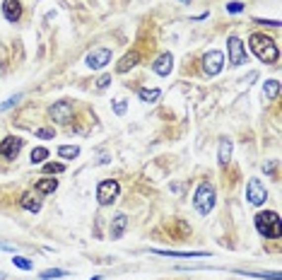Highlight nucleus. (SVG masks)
I'll list each match as a JSON object with an SVG mask.
<instances>
[{
    "label": "nucleus",
    "instance_id": "obj_1",
    "mask_svg": "<svg viewBox=\"0 0 282 280\" xmlns=\"http://www.w3.org/2000/svg\"><path fill=\"white\" fill-rule=\"evenodd\" d=\"M248 44H251V51L261 58L263 63H270V65L278 63L280 51H278V44H275L270 37H265V34H251Z\"/></svg>",
    "mask_w": 282,
    "mask_h": 280
},
{
    "label": "nucleus",
    "instance_id": "obj_2",
    "mask_svg": "<svg viewBox=\"0 0 282 280\" xmlns=\"http://www.w3.org/2000/svg\"><path fill=\"white\" fill-rule=\"evenodd\" d=\"M256 229L268 239H280L282 237V220L275 210H265L256 215Z\"/></svg>",
    "mask_w": 282,
    "mask_h": 280
},
{
    "label": "nucleus",
    "instance_id": "obj_3",
    "mask_svg": "<svg viewBox=\"0 0 282 280\" xmlns=\"http://www.w3.org/2000/svg\"><path fill=\"white\" fill-rule=\"evenodd\" d=\"M193 203H195V210H198L200 215L212 213V208H215V186H212L210 181H203V184L198 186V191H195Z\"/></svg>",
    "mask_w": 282,
    "mask_h": 280
},
{
    "label": "nucleus",
    "instance_id": "obj_4",
    "mask_svg": "<svg viewBox=\"0 0 282 280\" xmlns=\"http://www.w3.org/2000/svg\"><path fill=\"white\" fill-rule=\"evenodd\" d=\"M118 193H121L118 181L106 179V181H101V184H99V188H96V201H99V206H111L113 201L118 198Z\"/></svg>",
    "mask_w": 282,
    "mask_h": 280
},
{
    "label": "nucleus",
    "instance_id": "obj_5",
    "mask_svg": "<svg viewBox=\"0 0 282 280\" xmlns=\"http://www.w3.org/2000/svg\"><path fill=\"white\" fill-rule=\"evenodd\" d=\"M227 51H229V63H232L234 68H239V65L246 63V46L239 37L227 39Z\"/></svg>",
    "mask_w": 282,
    "mask_h": 280
},
{
    "label": "nucleus",
    "instance_id": "obj_6",
    "mask_svg": "<svg viewBox=\"0 0 282 280\" xmlns=\"http://www.w3.org/2000/svg\"><path fill=\"white\" fill-rule=\"evenodd\" d=\"M222 68H225V54L222 51H207L203 56V70H205V75L215 77V75L222 73Z\"/></svg>",
    "mask_w": 282,
    "mask_h": 280
},
{
    "label": "nucleus",
    "instance_id": "obj_7",
    "mask_svg": "<svg viewBox=\"0 0 282 280\" xmlns=\"http://www.w3.org/2000/svg\"><path fill=\"white\" fill-rule=\"evenodd\" d=\"M246 198H248L251 206H263L265 203L268 191H265V186L261 184V179H248V184H246Z\"/></svg>",
    "mask_w": 282,
    "mask_h": 280
},
{
    "label": "nucleus",
    "instance_id": "obj_8",
    "mask_svg": "<svg viewBox=\"0 0 282 280\" xmlns=\"http://www.w3.org/2000/svg\"><path fill=\"white\" fill-rule=\"evenodd\" d=\"M85 63H87V68H92V70H101L106 63H111V51L104 49V46H101V49H94V51L87 54Z\"/></svg>",
    "mask_w": 282,
    "mask_h": 280
},
{
    "label": "nucleus",
    "instance_id": "obj_9",
    "mask_svg": "<svg viewBox=\"0 0 282 280\" xmlns=\"http://www.w3.org/2000/svg\"><path fill=\"white\" fill-rule=\"evenodd\" d=\"M22 145H24L22 138H17V135H7V138L0 143V155H2L5 160H15V157L19 155V150H22Z\"/></svg>",
    "mask_w": 282,
    "mask_h": 280
},
{
    "label": "nucleus",
    "instance_id": "obj_10",
    "mask_svg": "<svg viewBox=\"0 0 282 280\" xmlns=\"http://www.w3.org/2000/svg\"><path fill=\"white\" fill-rule=\"evenodd\" d=\"M70 116H73V104L70 102H58V104L51 107V118L58 121V123H68Z\"/></svg>",
    "mask_w": 282,
    "mask_h": 280
},
{
    "label": "nucleus",
    "instance_id": "obj_11",
    "mask_svg": "<svg viewBox=\"0 0 282 280\" xmlns=\"http://www.w3.org/2000/svg\"><path fill=\"white\" fill-rule=\"evenodd\" d=\"M2 15L7 22H17L22 17V2L19 0H5L2 2Z\"/></svg>",
    "mask_w": 282,
    "mask_h": 280
},
{
    "label": "nucleus",
    "instance_id": "obj_12",
    "mask_svg": "<svg viewBox=\"0 0 282 280\" xmlns=\"http://www.w3.org/2000/svg\"><path fill=\"white\" fill-rule=\"evenodd\" d=\"M171 68H174V56L171 54H162V56L152 63V70L157 75H169Z\"/></svg>",
    "mask_w": 282,
    "mask_h": 280
},
{
    "label": "nucleus",
    "instance_id": "obj_13",
    "mask_svg": "<svg viewBox=\"0 0 282 280\" xmlns=\"http://www.w3.org/2000/svg\"><path fill=\"white\" fill-rule=\"evenodd\" d=\"M154 254L174 256V259H205V256H210L207 251H162V249H154Z\"/></svg>",
    "mask_w": 282,
    "mask_h": 280
},
{
    "label": "nucleus",
    "instance_id": "obj_14",
    "mask_svg": "<svg viewBox=\"0 0 282 280\" xmlns=\"http://www.w3.org/2000/svg\"><path fill=\"white\" fill-rule=\"evenodd\" d=\"M126 229H128V218L123 213H118L111 220V239H121Z\"/></svg>",
    "mask_w": 282,
    "mask_h": 280
},
{
    "label": "nucleus",
    "instance_id": "obj_15",
    "mask_svg": "<svg viewBox=\"0 0 282 280\" xmlns=\"http://www.w3.org/2000/svg\"><path fill=\"white\" fill-rule=\"evenodd\" d=\"M41 193H24L22 196V208L29 210V213H39L41 210Z\"/></svg>",
    "mask_w": 282,
    "mask_h": 280
},
{
    "label": "nucleus",
    "instance_id": "obj_16",
    "mask_svg": "<svg viewBox=\"0 0 282 280\" xmlns=\"http://www.w3.org/2000/svg\"><path fill=\"white\" fill-rule=\"evenodd\" d=\"M138 60H140V54H138V51H131V54H126V56L121 58V63L116 65V70H118V73H128Z\"/></svg>",
    "mask_w": 282,
    "mask_h": 280
},
{
    "label": "nucleus",
    "instance_id": "obj_17",
    "mask_svg": "<svg viewBox=\"0 0 282 280\" xmlns=\"http://www.w3.org/2000/svg\"><path fill=\"white\" fill-rule=\"evenodd\" d=\"M232 160V140H220V150H217V162L220 165H227Z\"/></svg>",
    "mask_w": 282,
    "mask_h": 280
},
{
    "label": "nucleus",
    "instance_id": "obj_18",
    "mask_svg": "<svg viewBox=\"0 0 282 280\" xmlns=\"http://www.w3.org/2000/svg\"><path fill=\"white\" fill-rule=\"evenodd\" d=\"M58 188V179H48V176H44V179H39L37 181V193H53Z\"/></svg>",
    "mask_w": 282,
    "mask_h": 280
},
{
    "label": "nucleus",
    "instance_id": "obj_19",
    "mask_svg": "<svg viewBox=\"0 0 282 280\" xmlns=\"http://www.w3.org/2000/svg\"><path fill=\"white\" fill-rule=\"evenodd\" d=\"M278 94H280V80H268L263 85V97L268 102H273Z\"/></svg>",
    "mask_w": 282,
    "mask_h": 280
},
{
    "label": "nucleus",
    "instance_id": "obj_20",
    "mask_svg": "<svg viewBox=\"0 0 282 280\" xmlns=\"http://www.w3.org/2000/svg\"><path fill=\"white\" fill-rule=\"evenodd\" d=\"M138 97H140V102H145V104H154V102L162 97V92H159V90H138Z\"/></svg>",
    "mask_w": 282,
    "mask_h": 280
},
{
    "label": "nucleus",
    "instance_id": "obj_21",
    "mask_svg": "<svg viewBox=\"0 0 282 280\" xmlns=\"http://www.w3.org/2000/svg\"><path fill=\"white\" fill-rule=\"evenodd\" d=\"M58 155L65 157V160H73V157L80 155V148H77V145H60V148H58Z\"/></svg>",
    "mask_w": 282,
    "mask_h": 280
},
{
    "label": "nucleus",
    "instance_id": "obj_22",
    "mask_svg": "<svg viewBox=\"0 0 282 280\" xmlns=\"http://www.w3.org/2000/svg\"><path fill=\"white\" fill-rule=\"evenodd\" d=\"M29 157H32V165H41V162L48 157V150H46V148H34Z\"/></svg>",
    "mask_w": 282,
    "mask_h": 280
},
{
    "label": "nucleus",
    "instance_id": "obj_23",
    "mask_svg": "<svg viewBox=\"0 0 282 280\" xmlns=\"http://www.w3.org/2000/svg\"><path fill=\"white\" fill-rule=\"evenodd\" d=\"M63 276H68V273L60 271V268H48V271L41 273V280H53V278H63Z\"/></svg>",
    "mask_w": 282,
    "mask_h": 280
},
{
    "label": "nucleus",
    "instance_id": "obj_24",
    "mask_svg": "<svg viewBox=\"0 0 282 280\" xmlns=\"http://www.w3.org/2000/svg\"><path fill=\"white\" fill-rule=\"evenodd\" d=\"M60 171H65V165H60V162H48V165H44V174H60Z\"/></svg>",
    "mask_w": 282,
    "mask_h": 280
},
{
    "label": "nucleus",
    "instance_id": "obj_25",
    "mask_svg": "<svg viewBox=\"0 0 282 280\" xmlns=\"http://www.w3.org/2000/svg\"><path fill=\"white\" fill-rule=\"evenodd\" d=\"M12 263H15L17 268H22V271H29V268H32V261H29V259H22V256H12Z\"/></svg>",
    "mask_w": 282,
    "mask_h": 280
},
{
    "label": "nucleus",
    "instance_id": "obj_26",
    "mask_svg": "<svg viewBox=\"0 0 282 280\" xmlns=\"http://www.w3.org/2000/svg\"><path fill=\"white\" fill-rule=\"evenodd\" d=\"M19 99H22V94H15V97H10L7 102H2V104H0V112H5V109H10V107H15V104H17Z\"/></svg>",
    "mask_w": 282,
    "mask_h": 280
},
{
    "label": "nucleus",
    "instance_id": "obj_27",
    "mask_svg": "<svg viewBox=\"0 0 282 280\" xmlns=\"http://www.w3.org/2000/svg\"><path fill=\"white\" fill-rule=\"evenodd\" d=\"M126 109H128V107H126V99H116V102H113V112L118 113V116H123Z\"/></svg>",
    "mask_w": 282,
    "mask_h": 280
},
{
    "label": "nucleus",
    "instance_id": "obj_28",
    "mask_svg": "<svg viewBox=\"0 0 282 280\" xmlns=\"http://www.w3.org/2000/svg\"><path fill=\"white\" fill-rule=\"evenodd\" d=\"M109 82H111V75H101V77L96 80V90H106Z\"/></svg>",
    "mask_w": 282,
    "mask_h": 280
},
{
    "label": "nucleus",
    "instance_id": "obj_29",
    "mask_svg": "<svg viewBox=\"0 0 282 280\" xmlns=\"http://www.w3.org/2000/svg\"><path fill=\"white\" fill-rule=\"evenodd\" d=\"M241 10H244L241 2H236V0H234V2H227V12H234V15H236V12H241Z\"/></svg>",
    "mask_w": 282,
    "mask_h": 280
},
{
    "label": "nucleus",
    "instance_id": "obj_30",
    "mask_svg": "<svg viewBox=\"0 0 282 280\" xmlns=\"http://www.w3.org/2000/svg\"><path fill=\"white\" fill-rule=\"evenodd\" d=\"M56 133H53V128H39L37 131V138H53Z\"/></svg>",
    "mask_w": 282,
    "mask_h": 280
},
{
    "label": "nucleus",
    "instance_id": "obj_31",
    "mask_svg": "<svg viewBox=\"0 0 282 280\" xmlns=\"http://www.w3.org/2000/svg\"><path fill=\"white\" fill-rule=\"evenodd\" d=\"M2 249H5V251H15V246H12V244H0V251H2Z\"/></svg>",
    "mask_w": 282,
    "mask_h": 280
},
{
    "label": "nucleus",
    "instance_id": "obj_32",
    "mask_svg": "<svg viewBox=\"0 0 282 280\" xmlns=\"http://www.w3.org/2000/svg\"><path fill=\"white\" fill-rule=\"evenodd\" d=\"M181 2H190V0H181Z\"/></svg>",
    "mask_w": 282,
    "mask_h": 280
},
{
    "label": "nucleus",
    "instance_id": "obj_33",
    "mask_svg": "<svg viewBox=\"0 0 282 280\" xmlns=\"http://www.w3.org/2000/svg\"><path fill=\"white\" fill-rule=\"evenodd\" d=\"M0 280H2V273H0Z\"/></svg>",
    "mask_w": 282,
    "mask_h": 280
}]
</instances>
